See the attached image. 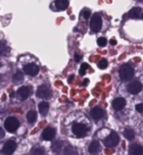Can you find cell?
Returning a JSON list of instances; mask_svg holds the SVG:
<instances>
[{
    "label": "cell",
    "instance_id": "cell-1",
    "mask_svg": "<svg viewBox=\"0 0 143 155\" xmlns=\"http://www.w3.org/2000/svg\"><path fill=\"white\" fill-rule=\"evenodd\" d=\"M120 78L123 81H128L133 77L135 75V70H133L132 66L129 64H124L122 68H120Z\"/></svg>",
    "mask_w": 143,
    "mask_h": 155
},
{
    "label": "cell",
    "instance_id": "cell-2",
    "mask_svg": "<svg viewBox=\"0 0 143 155\" xmlns=\"http://www.w3.org/2000/svg\"><path fill=\"white\" fill-rule=\"evenodd\" d=\"M4 126H5L6 130L10 133H14L18 130V128L20 126V122L16 117L10 116L8 117L5 122H4Z\"/></svg>",
    "mask_w": 143,
    "mask_h": 155
},
{
    "label": "cell",
    "instance_id": "cell-3",
    "mask_svg": "<svg viewBox=\"0 0 143 155\" xmlns=\"http://www.w3.org/2000/svg\"><path fill=\"white\" fill-rule=\"evenodd\" d=\"M87 126L81 123H74L72 126L73 134L78 138H83L87 134Z\"/></svg>",
    "mask_w": 143,
    "mask_h": 155
},
{
    "label": "cell",
    "instance_id": "cell-4",
    "mask_svg": "<svg viewBox=\"0 0 143 155\" xmlns=\"http://www.w3.org/2000/svg\"><path fill=\"white\" fill-rule=\"evenodd\" d=\"M119 140H120L119 135L117 134V133L112 132L104 140V144L106 145L107 147H116V145L119 143Z\"/></svg>",
    "mask_w": 143,
    "mask_h": 155
},
{
    "label": "cell",
    "instance_id": "cell-5",
    "mask_svg": "<svg viewBox=\"0 0 143 155\" xmlns=\"http://www.w3.org/2000/svg\"><path fill=\"white\" fill-rule=\"evenodd\" d=\"M36 96L40 99H49L51 97V90L47 85H41L38 87L36 91Z\"/></svg>",
    "mask_w": 143,
    "mask_h": 155
},
{
    "label": "cell",
    "instance_id": "cell-6",
    "mask_svg": "<svg viewBox=\"0 0 143 155\" xmlns=\"http://www.w3.org/2000/svg\"><path fill=\"white\" fill-rule=\"evenodd\" d=\"M101 25H102L101 18L97 14H95L91 20V29L93 32H98L101 28Z\"/></svg>",
    "mask_w": 143,
    "mask_h": 155
},
{
    "label": "cell",
    "instance_id": "cell-7",
    "mask_svg": "<svg viewBox=\"0 0 143 155\" xmlns=\"http://www.w3.org/2000/svg\"><path fill=\"white\" fill-rule=\"evenodd\" d=\"M16 147H17L16 141L13 140H10L6 141V143L4 144V147L2 148V152L5 155H12L16 150Z\"/></svg>",
    "mask_w": 143,
    "mask_h": 155
},
{
    "label": "cell",
    "instance_id": "cell-8",
    "mask_svg": "<svg viewBox=\"0 0 143 155\" xmlns=\"http://www.w3.org/2000/svg\"><path fill=\"white\" fill-rule=\"evenodd\" d=\"M141 90H142V85H141V83L138 81H133L131 84H128V93H131L132 95L138 94Z\"/></svg>",
    "mask_w": 143,
    "mask_h": 155
},
{
    "label": "cell",
    "instance_id": "cell-9",
    "mask_svg": "<svg viewBox=\"0 0 143 155\" xmlns=\"http://www.w3.org/2000/svg\"><path fill=\"white\" fill-rule=\"evenodd\" d=\"M24 70L28 75H30V76H35V75H37L39 72V68L34 64H28L24 65Z\"/></svg>",
    "mask_w": 143,
    "mask_h": 155
},
{
    "label": "cell",
    "instance_id": "cell-10",
    "mask_svg": "<svg viewBox=\"0 0 143 155\" xmlns=\"http://www.w3.org/2000/svg\"><path fill=\"white\" fill-rule=\"evenodd\" d=\"M56 136V131L53 128L48 127L42 133V139L45 140H52Z\"/></svg>",
    "mask_w": 143,
    "mask_h": 155
},
{
    "label": "cell",
    "instance_id": "cell-11",
    "mask_svg": "<svg viewBox=\"0 0 143 155\" xmlns=\"http://www.w3.org/2000/svg\"><path fill=\"white\" fill-rule=\"evenodd\" d=\"M17 94H18V96H19L20 100H26L30 95V89L28 87H26V86L21 87L20 89L18 90Z\"/></svg>",
    "mask_w": 143,
    "mask_h": 155
},
{
    "label": "cell",
    "instance_id": "cell-12",
    "mask_svg": "<svg viewBox=\"0 0 143 155\" xmlns=\"http://www.w3.org/2000/svg\"><path fill=\"white\" fill-rule=\"evenodd\" d=\"M103 114H104L103 110L100 107H98V106H96V107H93L91 110V115L95 120H99V119H101L103 117Z\"/></svg>",
    "mask_w": 143,
    "mask_h": 155
},
{
    "label": "cell",
    "instance_id": "cell-13",
    "mask_svg": "<svg viewBox=\"0 0 143 155\" xmlns=\"http://www.w3.org/2000/svg\"><path fill=\"white\" fill-rule=\"evenodd\" d=\"M129 154L131 155H143V147L135 143L129 147Z\"/></svg>",
    "mask_w": 143,
    "mask_h": 155
},
{
    "label": "cell",
    "instance_id": "cell-14",
    "mask_svg": "<svg viewBox=\"0 0 143 155\" xmlns=\"http://www.w3.org/2000/svg\"><path fill=\"white\" fill-rule=\"evenodd\" d=\"M125 105H126V101L123 98H117L113 101L112 103V106L114 107V109L116 110H121L125 107Z\"/></svg>",
    "mask_w": 143,
    "mask_h": 155
},
{
    "label": "cell",
    "instance_id": "cell-15",
    "mask_svg": "<svg viewBox=\"0 0 143 155\" xmlns=\"http://www.w3.org/2000/svg\"><path fill=\"white\" fill-rule=\"evenodd\" d=\"M128 16L132 19H139L141 17V8L139 7H135L132 8L131 11L128 12Z\"/></svg>",
    "mask_w": 143,
    "mask_h": 155
},
{
    "label": "cell",
    "instance_id": "cell-16",
    "mask_svg": "<svg viewBox=\"0 0 143 155\" xmlns=\"http://www.w3.org/2000/svg\"><path fill=\"white\" fill-rule=\"evenodd\" d=\"M56 7L60 11L66 10L68 7V0H56Z\"/></svg>",
    "mask_w": 143,
    "mask_h": 155
},
{
    "label": "cell",
    "instance_id": "cell-17",
    "mask_svg": "<svg viewBox=\"0 0 143 155\" xmlns=\"http://www.w3.org/2000/svg\"><path fill=\"white\" fill-rule=\"evenodd\" d=\"M38 108H39V112L42 115H46L49 111V104L47 101H42V103L39 104Z\"/></svg>",
    "mask_w": 143,
    "mask_h": 155
},
{
    "label": "cell",
    "instance_id": "cell-18",
    "mask_svg": "<svg viewBox=\"0 0 143 155\" xmlns=\"http://www.w3.org/2000/svg\"><path fill=\"white\" fill-rule=\"evenodd\" d=\"M26 119L29 123H34L37 119V113L35 110H29L26 114Z\"/></svg>",
    "mask_w": 143,
    "mask_h": 155
},
{
    "label": "cell",
    "instance_id": "cell-19",
    "mask_svg": "<svg viewBox=\"0 0 143 155\" xmlns=\"http://www.w3.org/2000/svg\"><path fill=\"white\" fill-rule=\"evenodd\" d=\"M98 149H99V143H98V141L97 140L92 141V143L89 147V151L91 153H96L98 151Z\"/></svg>",
    "mask_w": 143,
    "mask_h": 155
},
{
    "label": "cell",
    "instance_id": "cell-20",
    "mask_svg": "<svg viewBox=\"0 0 143 155\" xmlns=\"http://www.w3.org/2000/svg\"><path fill=\"white\" fill-rule=\"evenodd\" d=\"M124 136H125V138L128 139V140H132L133 139H135V132H133L132 130L131 129H127V130H125L124 131Z\"/></svg>",
    "mask_w": 143,
    "mask_h": 155
},
{
    "label": "cell",
    "instance_id": "cell-21",
    "mask_svg": "<svg viewBox=\"0 0 143 155\" xmlns=\"http://www.w3.org/2000/svg\"><path fill=\"white\" fill-rule=\"evenodd\" d=\"M24 80V74L21 73V71H18L16 72V74L13 76V81L16 82V83H19V82H21Z\"/></svg>",
    "mask_w": 143,
    "mask_h": 155
},
{
    "label": "cell",
    "instance_id": "cell-22",
    "mask_svg": "<svg viewBox=\"0 0 143 155\" xmlns=\"http://www.w3.org/2000/svg\"><path fill=\"white\" fill-rule=\"evenodd\" d=\"M61 145H62L61 141L60 140H57V141H55V143H53V145H52V150H53V151H55V152L60 151V149L61 148Z\"/></svg>",
    "mask_w": 143,
    "mask_h": 155
},
{
    "label": "cell",
    "instance_id": "cell-23",
    "mask_svg": "<svg viewBox=\"0 0 143 155\" xmlns=\"http://www.w3.org/2000/svg\"><path fill=\"white\" fill-rule=\"evenodd\" d=\"M64 155H77V152L73 147H68L64 149Z\"/></svg>",
    "mask_w": 143,
    "mask_h": 155
},
{
    "label": "cell",
    "instance_id": "cell-24",
    "mask_svg": "<svg viewBox=\"0 0 143 155\" xmlns=\"http://www.w3.org/2000/svg\"><path fill=\"white\" fill-rule=\"evenodd\" d=\"M7 51V45L4 41H0V55H4Z\"/></svg>",
    "mask_w": 143,
    "mask_h": 155
},
{
    "label": "cell",
    "instance_id": "cell-25",
    "mask_svg": "<svg viewBox=\"0 0 143 155\" xmlns=\"http://www.w3.org/2000/svg\"><path fill=\"white\" fill-rule=\"evenodd\" d=\"M88 68H89L88 64H82L81 68H80V70H79V74L81 75V76H83V75L86 74V70H87Z\"/></svg>",
    "mask_w": 143,
    "mask_h": 155
},
{
    "label": "cell",
    "instance_id": "cell-26",
    "mask_svg": "<svg viewBox=\"0 0 143 155\" xmlns=\"http://www.w3.org/2000/svg\"><path fill=\"white\" fill-rule=\"evenodd\" d=\"M97 65H98V68H99L100 69H104V68H107V65H108V63H107L106 60L102 59V60L99 61V63L97 64Z\"/></svg>",
    "mask_w": 143,
    "mask_h": 155
},
{
    "label": "cell",
    "instance_id": "cell-27",
    "mask_svg": "<svg viewBox=\"0 0 143 155\" xmlns=\"http://www.w3.org/2000/svg\"><path fill=\"white\" fill-rule=\"evenodd\" d=\"M32 154L33 155H43L44 154V149L41 147H36L32 150Z\"/></svg>",
    "mask_w": 143,
    "mask_h": 155
},
{
    "label": "cell",
    "instance_id": "cell-28",
    "mask_svg": "<svg viewBox=\"0 0 143 155\" xmlns=\"http://www.w3.org/2000/svg\"><path fill=\"white\" fill-rule=\"evenodd\" d=\"M97 44L99 46H101V47H103V46H105L106 44H107V40H106V38L105 37H99L97 39Z\"/></svg>",
    "mask_w": 143,
    "mask_h": 155
},
{
    "label": "cell",
    "instance_id": "cell-29",
    "mask_svg": "<svg viewBox=\"0 0 143 155\" xmlns=\"http://www.w3.org/2000/svg\"><path fill=\"white\" fill-rule=\"evenodd\" d=\"M82 16L85 20H88L89 18L91 17V11L88 10V9H86V10H83L82 11Z\"/></svg>",
    "mask_w": 143,
    "mask_h": 155
},
{
    "label": "cell",
    "instance_id": "cell-30",
    "mask_svg": "<svg viewBox=\"0 0 143 155\" xmlns=\"http://www.w3.org/2000/svg\"><path fill=\"white\" fill-rule=\"evenodd\" d=\"M135 109L137 110L138 112L142 113V112H143V104H136Z\"/></svg>",
    "mask_w": 143,
    "mask_h": 155
},
{
    "label": "cell",
    "instance_id": "cell-31",
    "mask_svg": "<svg viewBox=\"0 0 143 155\" xmlns=\"http://www.w3.org/2000/svg\"><path fill=\"white\" fill-rule=\"evenodd\" d=\"M82 59V56L81 55H79V54H77V53H75V55H74V60H75V61H80V60Z\"/></svg>",
    "mask_w": 143,
    "mask_h": 155
},
{
    "label": "cell",
    "instance_id": "cell-32",
    "mask_svg": "<svg viewBox=\"0 0 143 155\" xmlns=\"http://www.w3.org/2000/svg\"><path fill=\"white\" fill-rule=\"evenodd\" d=\"M110 44H111V45H116V44H117V41H116V39H111V40H110Z\"/></svg>",
    "mask_w": 143,
    "mask_h": 155
},
{
    "label": "cell",
    "instance_id": "cell-33",
    "mask_svg": "<svg viewBox=\"0 0 143 155\" xmlns=\"http://www.w3.org/2000/svg\"><path fill=\"white\" fill-rule=\"evenodd\" d=\"M4 135H5V134H4V131L1 129V128H0V139H2L4 137Z\"/></svg>",
    "mask_w": 143,
    "mask_h": 155
},
{
    "label": "cell",
    "instance_id": "cell-34",
    "mask_svg": "<svg viewBox=\"0 0 143 155\" xmlns=\"http://www.w3.org/2000/svg\"><path fill=\"white\" fill-rule=\"evenodd\" d=\"M73 79H74V75H70L69 78H68V83H71L73 81Z\"/></svg>",
    "mask_w": 143,
    "mask_h": 155
},
{
    "label": "cell",
    "instance_id": "cell-35",
    "mask_svg": "<svg viewBox=\"0 0 143 155\" xmlns=\"http://www.w3.org/2000/svg\"><path fill=\"white\" fill-rule=\"evenodd\" d=\"M89 83V80L88 79H85L84 82H83V86H87V84Z\"/></svg>",
    "mask_w": 143,
    "mask_h": 155
},
{
    "label": "cell",
    "instance_id": "cell-36",
    "mask_svg": "<svg viewBox=\"0 0 143 155\" xmlns=\"http://www.w3.org/2000/svg\"><path fill=\"white\" fill-rule=\"evenodd\" d=\"M0 81H1V75H0Z\"/></svg>",
    "mask_w": 143,
    "mask_h": 155
},
{
    "label": "cell",
    "instance_id": "cell-37",
    "mask_svg": "<svg viewBox=\"0 0 143 155\" xmlns=\"http://www.w3.org/2000/svg\"><path fill=\"white\" fill-rule=\"evenodd\" d=\"M141 17H142V19H143V13H142V16Z\"/></svg>",
    "mask_w": 143,
    "mask_h": 155
},
{
    "label": "cell",
    "instance_id": "cell-38",
    "mask_svg": "<svg viewBox=\"0 0 143 155\" xmlns=\"http://www.w3.org/2000/svg\"><path fill=\"white\" fill-rule=\"evenodd\" d=\"M138 1H143V0H138Z\"/></svg>",
    "mask_w": 143,
    "mask_h": 155
},
{
    "label": "cell",
    "instance_id": "cell-39",
    "mask_svg": "<svg viewBox=\"0 0 143 155\" xmlns=\"http://www.w3.org/2000/svg\"><path fill=\"white\" fill-rule=\"evenodd\" d=\"M0 65H1V64H0Z\"/></svg>",
    "mask_w": 143,
    "mask_h": 155
}]
</instances>
